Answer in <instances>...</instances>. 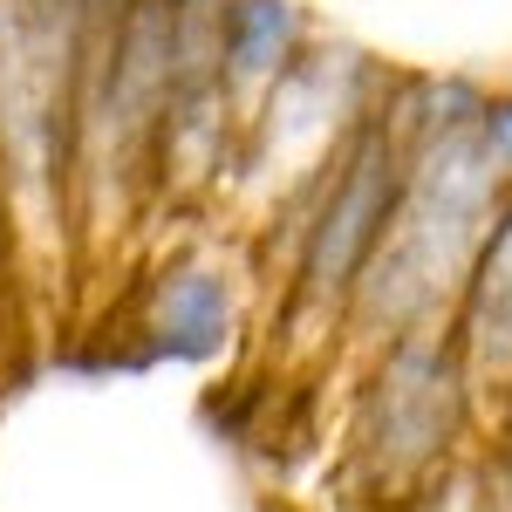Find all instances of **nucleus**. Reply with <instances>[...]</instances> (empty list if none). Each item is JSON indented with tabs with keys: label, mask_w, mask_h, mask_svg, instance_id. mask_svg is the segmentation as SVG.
Here are the masks:
<instances>
[{
	"label": "nucleus",
	"mask_w": 512,
	"mask_h": 512,
	"mask_svg": "<svg viewBox=\"0 0 512 512\" xmlns=\"http://www.w3.org/2000/svg\"><path fill=\"white\" fill-rule=\"evenodd\" d=\"M396 198H403V130H396L390 103H376L362 130L328 158V171L301 192V226H294L287 287H280L287 328H315V335L349 328L355 294L390 239Z\"/></svg>",
	"instance_id": "obj_3"
},
{
	"label": "nucleus",
	"mask_w": 512,
	"mask_h": 512,
	"mask_svg": "<svg viewBox=\"0 0 512 512\" xmlns=\"http://www.w3.org/2000/svg\"><path fill=\"white\" fill-rule=\"evenodd\" d=\"M485 96L492 82L465 69H390L383 103L403 130V198L342 328L362 349L444 328L465 301L478 246L506 205V178L485 164L478 144Z\"/></svg>",
	"instance_id": "obj_1"
},
{
	"label": "nucleus",
	"mask_w": 512,
	"mask_h": 512,
	"mask_svg": "<svg viewBox=\"0 0 512 512\" xmlns=\"http://www.w3.org/2000/svg\"><path fill=\"white\" fill-rule=\"evenodd\" d=\"M315 21L301 0H226V21H219V76H226V103L246 117L274 96V82L308 55Z\"/></svg>",
	"instance_id": "obj_6"
},
{
	"label": "nucleus",
	"mask_w": 512,
	"mask_h": 512,
	"mask_svg": "<svg viewBox=\"0 0 512 512\" xmlns=\"http://www.w3.org/2000/svg\"><path fill=\"white\" fill-rule=\"evenodd\" d=\"M478 144H485V164L506 178V192H512V82L506 89L492 82V96L478 110Z\"/></svg>",
	"instance_id": "obj_8"
},
{
	"label": "nucleus",
	"mask_w": 512,
	"mask_h": 512,
	"mask_svg": "<svg viewBox=\"0 0 512 512\" xmlns=\"http://www.w3.org/2000/svg\"><path fill=\"white\" fill-rule=\"evenodd\" d=\"M451 335H458V349L472 362L478 390L506 396V383H512V192L499 205L485 246H478V267L465 280L458 315H451Z\"/></svg>",
	"instance_id": "obj_7"
},
{
	"label": "nucleus",
	"mask_w": 512,
	"mask_h": 512,
	"mask_svg": "<svg viewBox=\"0 0 512 512\" xmlns=\"http://www.w3.org/2000/svg\"><path fill=\"white\" fill-rule=\"evenodd\" d=\"M383 82H390V69L369 48L315 35L308 55L274 82V96L246 117L233 151V178L280 198L308 192L328 171V158L362 130V117L383 103Z\"/></svg>",
	"instance_id": "obj_4"
},
{
	"label": "nucleus",
	"mask_w": 512,
	"mask_h": 512,
	"mask_svg": "<svg viewBox=\"0 0 512 512\" xmlns=\"http://www.w3.org/2000/svg\"><path fill=\"white\" fill-rule=\"evenodd\" d=\"M239 315H246V274L219 239H192L178 253H164L151 274L137 280L130 321L117 328L110 355L96 369H212L219 355H233Z\"/></svg>",
	"instance_id": "obj_5"
},
{
	"label": "nucleus",
	"mask_w": 512,
	"mask_h": 512,
	"mask_svg": "<svg viewBox=\"0 0 512 512\" xmlns=\"http://www.w3.org/2000/svg\"><path fill=\"white\" fill-rule=\"evenodd\" d=\"M485 478H492L499 506H512V383L499 396V431H492V451H485Z\"/></svg>",
	"instance_id": "obj_9"
},
{
	"label": "nucleus",
	"mask_w": 512,
	"mask_h": 512,
	"mask_svg": "<svg viewBox=\"0 0 512 512\" xmlns=\"http://www.w3.org/2000/svg\"><path fill=\"white\" fill-rule=\"evenodd\" d=\"M478 376L451 321L369 349L349 410V472L376 499H417L424 485L458 472V451L478 424Z\"/></svg>",
	"instance_id": "obj_2"
}]
</instances>
